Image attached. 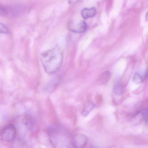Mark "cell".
I'll use <instances>...</instances> for the list:
<instances>
[{
    "mask_svg": "<svg viewBox=\"0 0 148 148\" xmlns=\"http://www.w3.org/2000/svg\"><path fill=\"white\" fill-rule=\"evenodd\" d=\"M64 60L63 50L58 46L42 53L40 61L46 72L53 74L62 66Z\"/></svg>",
    "mask_w": 148,
    "mask_h": 148,
    "instance_id": "cell-1",
    "label": "cell"
},
{
    "mask_svg": "<svg viewBox=\"0 0 148 148\" xmlns=\"http://www.w3.org/2000/svg\"><path fill=\"white\" fill-rule=\"evenodd\" d=\"M50 138L53 145L58 147H68L72 146V137L64 127L58 126L53 127L50 133Z\"/></svg>",
    "mask_w": 148,
    "mask_h": 148,
    "instance_id": "cell-2",
    "label": "cell"
},
{
    "mask_svg": "<svg viewBox=\"0 0 148 148\" xmlns=\"http://www.w3.org/2000/svg\"><path fill=\"white\" fill-rule=\"evenodd\" d=\"M17 135V130L12 125L5 127L0 132V139L6 142L13 141Z\"/></svg>",
    "mask_w": 148,
    "mask_h": 148,
    "instance_id": "cell-3",
    "label": "cell"
},
{
    "mask_svg": "<svg viewBox=\"0 0 148 148\" xmlns=\"http://www.w3.org/2000/svg\"><path fill=\"white\" fill-rule=\"evenodd\" d=\"M88 141V137L86 135L83 134H76L72 137V146L76 148H83L86 145Z\"/></svg>",
    "mask_w": 148,
    "mask_h": 148,
    "instance_id": "cell-4",
    "label": "cell"
},
{
    "mask_svg": "<svg viewBox=\"0 0 148 148\" xmlns=\"http://www.w3.org/2000/svg\"><path fill=\"white\" fill-rule=\"evenodd\" d=\"M69 29L73 32L82 33L86 31L87 28V25L85 21H81L79 22H73L69 25Z\"/></svg>",
    "mask_w": 148,
    "mask_h": 148,
    "instance_id": "cell-5",
    "label": "cell"
},
{
    "mask_svg": "<svg viewBox=\"0 0 148 148\" xmlns=\"http://www.w3.org/2000/svg\"><path fill=\"white\" fill-rule=\"evenodd\" d=\"M147 116H148V110L147 109H144L138 112L133 117V122L134 124H139L143 121H144L147 124Z\"/></svg>",
    "mask_w": 148,
    "mask_h": 148,
    "instance_id": "cell-6",
    "label": "cell"
},
{
    "mask_svg": "<svg viewBox=\"0 0 148 148\" xmlns=\"http://www.w3.org/2000/svg\"><path fill=\"white\" fill-rule=\"evenodd\" d=\"M96 9L95 8H84L81 11V16L85 19L90 18L96 15Z\"/></svg>",
    "mask_w": 148,
    "mask_h": 148,
    "instance_id": "cell-7",
    "label": "cell"
},
{
    "mask_svg": "<svg viewBox=\"0 0 148 148\" xmlns=\"http://www.w3.org/2000/svg\"><path fill=\"white\" fill-rule=\"evenodd\" d=\"M95 107V105L92 102L90 101H87L86 102L84 106L83 111L82 112V115L86 117L92 110Z\"/></svg>",
    "mask_w": 148,
    "mask_h": 148,
    "instance_id": "cell-8",
    "label": "cell"
},
{
    "mask_svg": "<svg viewBox=\"0 0 148 148\" xmlns=\"http://www.w3.org/2000/svg\"><path fill=\"white\" fill-rule=\"evenodd\" d=\"M147 72L145 74L144 76H142L138 73H136L132 77V81L136 84H139L143 83L147 77Z\"/></svg>",
    "mask_w": 148,
    "mask_h": 148,
    "instance_id": "cell-9",
    "label": "cell"
},
{
    "mask_svg": "<svg viewBox=\"0 0 148 148\" xmlns=\"http://www.w3.org/2000/svg\"><path fill=\"white\" fill-rule=\"evenodd\" d=\"M111 77V73L110 72L106 71L104 72L103 74L101 75L100 77V83L102 84H104L107 83L108 81L110 79Z\"/></svg>",
    "mask_w": 148,
    "mask_h": 148,
    "instance_id": "cell-10",
    "label": "cell"
},
{
    "mask_svg": "<svg viewBox=\"0 0 148 148\" xmlns=\"http://www.w3.org/2000/svg\"><path fill=\"white\" fill-rule=\"evenodd\" d=\"M9 11L7 7L0 3V16L6 17L8 15Z\"/></svg>",
    "mask_w": 148,
    "mask_h": 148,
    "instance_id": "cell-11",
    "label": "cell"
},
{
    "mask_svg": "<svg viewBox=\"0 0 148 148\" xmlns=\"http://www.w3.org/2000/svg\"><path fill=\"white\" fill-rule=\"evenodd\" d=\"M114 92L117 96H120L123 92V87L120 83H117L114 87Z\"/></svg>",
    "mask_w": 148,
    "mask_h": 148,
    "instance_id": "cell-12",
    "label": "cell"
},
{
    "mask_svg": "<svg viewBox=\"0 0 148 148\" xmlns=\"http://www.w3.org/2000/svg\"><path fill=\"white\" fill-rule=\"evenodd\" d=\"M9 32L8 28L4 24L0 23V34H8Z\"/></svg>",
    "mask_w": 148,
    "mask_h": 148,
    "instance_id": "cell-13",
    "label": "cell"
},
{
    "mask_svg": "<svg viewBox=\"0 0 148 148\" xmlns=\"http://www.w3.org/2000/svg\"><path fill=\"white\" fill-rule=\"evenodd\" d=\"M78 1H79V0H70V3L73 4V3H76Z\"/></svg>",
    "mask_w": 148,
    "mask_h": 148,
    "instance_id": "cell-14",
    "label": "cell"
}]
</instances>
